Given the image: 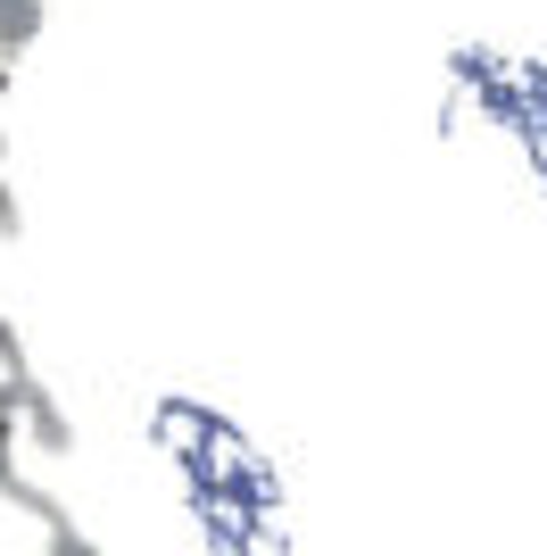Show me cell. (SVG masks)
<instances>
[{"mask_svg": "<svg viewBox=\"0 0 547 556\" xmlns=\"http://www.w3.org/2000/svg\"><path fill=\"white\" fill-rule=\"evenodd\" d=\"M17 441H34L42 457H75V416L42 374H17Z\"/></svg>", "mask_w": 547, "mask_h": 556, "instance_id": "1", "label": "cell"}, {"mask_svg": "<svg viewBox=\"0 0 547 556\" xmlns=\"http://www.w3.org/2000/svg\"><path fill=\"white\" fill-rule=\"evenodd\" d=\"M34 42H42V0H17V9H0V67H17Z\"/></svg>", "mask_w": 547, "mask_h": 556, "instance_id": "2", "label": "cell"}, {"mask_svg": "<svg viewBox=\"0 0 547 556\" xmlns=\"http://www.w3.org/2000/svg\"><path fill=\"white\" fill-rule=\"evenodd\" d=\"M42 556H100V548L75 532V515H59V523H42Z\"/></svg>", "mask_w": 547, "mask_h": 556, "instance_id": "3", "label": "cell"}, {"mask_svg": "<svg viewBox=\"0 0 547 556\" xmlns=\"http://www.w3.org/2000/svg\"><path fill=\"white\" fill-rule=\"evenodd\" d=\"M0 374H34V366H25V332L9 325V316H0Z\"/></svg>", "mask_w": 547, "mask_h": 556, "instance_id": "4", "label": "cell"}, {"mask_svg": "<svg viewBox=\"0 0 547 556\" xmlns=\"http://www.w3.org/2000/svg\"><path fill=\"white\" fill-rule=\"evenodd\" d=\"M17 490V424H0V498Z\"/></svg>", "mask_w": 547, "mask_h": 556, "instance_id": "5", "label": "cell"}, {"mask_svg": "<svg viewBox=\"0 0 547 556\" xmlns=\"http://www.w3.org/2000/svg\"><path fill=\"white\" fill-rule=\"evenodd\" d=\"M25 232V208H17V191H9V175H0V241H17Z\"/></svg>", "mask_w": 547, "mask_h": 556, "instance_id": "6", "label": "cell"}, {"mask_svg": "<svg viewBox=\"0 0 547 556\" xmlns=\"http://www.w3.org/2000/svg\"><path fill=\"white\" fill-rule=\"evenodd\" d=\"M9 84H17V67H0V100H9Z\"/></svg>", "mask_w": 547, "mask_h": 556, "instance_id": "7", "label": "cell"}, {"mask_svg": "<svg viewBox=\"0 0 547 556\" xmlns=\"http://www.w3.org/2000/svg\"><path fill=\"white\" fill-rule=\"evenodd\" d=\"M0 175H9V134H0Z\"/></svg>", "mask_w": 547, "mask_h": 556, "instance_id": "8", "label": "cell"}]
</instances>
